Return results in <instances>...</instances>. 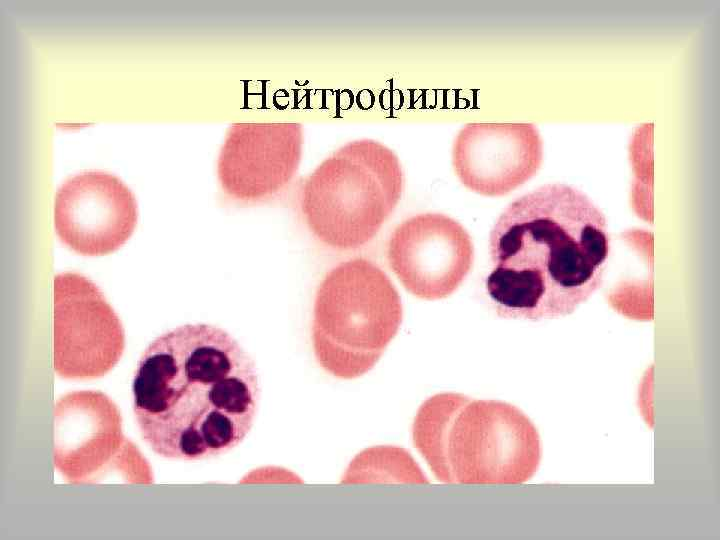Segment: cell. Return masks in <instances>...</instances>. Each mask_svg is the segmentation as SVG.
I'll list each match as a JSON object with an SVG mask.
<instances>
[{
    "mask_svg": "<svg viewBox=\"0 0 720 540\" xmlns=\"http://www.w3.org/2000/svg\"><path fill=\"white\" fill-rule=\"evenodd\" d=\"M133 413L158 456H222L251 431L260 404L256 364L224 329L185 324L152 340L132 379Z\"/></svg>",
    "mask_w": 720,
    "mask_h": 540,
    "instance_id": "obj_1",
    "label": "cell"
},
{
    "mask_svg": "<svg viewBox=\"0 0 720 540\" xmlns=\"http://www.w3.org/2000/svg\"><path fill=\"white\" fill-rule=\"evenodd\" d=\"M485 288L498 316L540 321L572 314L602 285L607 220L581 190L543 185L511 202L490 233Z\"/></svg>",
    "mask_w": 720,
    "mask_h": 540,
    "instance_id": "obj_2",
    "label": "cell"
},
{
    "mask_svg": "<svg viewBox=\"0 0 720 540\" xmlns=\"http://www.w3.org/2000/svg\"><path fill=\"white\" fill-rule=\"evenodd\" d=\"M412 440L437 480L449 484H519L538 470L541 441L516 406L444 392L426 399Z\"/></svg>",
    "mask_w": 720,
    "mask_h": 540,
    "instance_id": "obj_3",
    "label": "cell"
},
{
    "mask_svg": "<svg viewBox=\"0 0 720 540\" xmlns=\"http://www.w3.org/2000/svg\"><path fill=\"white\" fill-rule=\"evenodd\" d=\"M403 190L404 173L395 152L379 141L358 139L335 150L304 179L299 210L319 242L355 250L377 235Z\"/></svg>",
    "mask_w": 720,
    "mask_h": 540,
    "instance_id": "obj_4",
    "label": "cell"
},
{
    "mask_svg": "<svg viewBox=\"0 0 720 540\" xmlns=\"http://www.w3.org/2000/svg\"><path fill=\"white\" fill-rule=\"evenodd\" d=\"M402 318L400 295L377 264L362 257L340 262L315 294L311 340L318 364L340 379L366 374L396 336Z\"/></svg>",
    "mask_w": 720,
    "mask_h": 540,
    "instance_id": "obj_5",
    "label": "cell"
},
{
    "mask_svg": "<svg viewBox=\"0 0 720 540\" xmlns=\"http://www.w3.org/2000/svg\"><path fill=\"white\" fill-rule=\"evenodd\" d=\"M53 462L74 485L107 479L132 484L153 483V472L138 447L123 432L121 411L99 390L61 395L53 408Z\"/></svg>",
    "mask_w": 720,
    "mask_h": 540,
    "instance_id": "obj_6",
    "label": "cell"
},
{
    "mask_svg": "<svg viewBox=\"0 0 720 540\" xmlns=\"http://www.w3.org/2000/svg\"><path fill=\"white\" fill-rule=\"evenodd\" d=\"M125 348L122 322L98 286L78 272L54 278V369L63 379L103 377Z\"/></svg>",
    "mask_w": 720,
    "mask_h": 540,
    "instance_id": "obj_7",
    "label": "cell"
},
{
    "mask_svg": "<svg viewBox=\"0 0 720 540\" xmlns=\"http://www.w3.org/2000/svg\"><path fill=\"white\" fill-rule=\"evenodd\" d=\"M300 123H234L217 160L224 194L235 202L257 204L281 195L295 178L302 158Z\"/></svg>",
    "mask_w": 720,
    "mask_h": 540,
    "instance_id": "obj_8",
    "label": "cell"
},
{
    "mask_svg": "<svg viewBox=\"0 0 720 540\" xmlns=\"http://www.w3.org/2000/svg\"><path fill=\"white\" fill-rule=\"evenodd\" d=\"M474 247L466 229L441 213L402 221L387 243V260L403 287L417 298L450 296L471 270Z\"/></svg>",
    "mask_w": 720,
    "mask_h": 540,
    "instance_id": "obj_9",
    "label": "cell"
},
{
    "mask_svg": "<svg viewBox=\"0 0 720 540\" xmlns=\"http://www.w3.org/2000/svg\"><path fill=\"white\" fill-rule=\"evenodd\" d=\"M138 220L135 195L117 176L84 171L65 180L54 199V227L63 244L84 256L118 250Z\"/></svg>",
    "mask_w": 720,
    "mask_h": 540,
    "instance_id": "obj_10",
    "label": "cell"
},
{
    "mask_svg": "<svg viewBox=\"0 0 720 540\" xmlns=\"http://www.w3.org/2000/svg\"><path fill=\"white\" fill-rule=\"evenodd\" d=\"M543 140L532 123H468L454 139L452 166L469 190L506 195L536 175Z\"/></svg>",
    "mask_w": 720,
    "mask_h": 540,
    "instance_id": "obj_11",
    "label": "cell"
},
{
    "mask_svg": "<svg viewBox=\"0 0 720 540\" xmlns=\"http://www.w3.org/2000/svg\"><path fill=\"white\" fill-rule=\"evenodd\" d=\"M388 481L429 483L411 454L400 447H372L359 453L348 467L342 482Z\"/></svg>",
    "mask_w": 720,
    "mask_h": 540,
    "instance_id": "obj_12",
    "label": "cell"
}]
</instances>
